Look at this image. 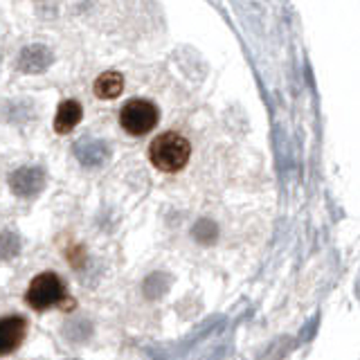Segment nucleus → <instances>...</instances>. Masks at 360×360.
I'll return each instance as SVG.
<instances>
[{
	"mask_svg": "<svg viewBox=\"0 0 360 360\" xmlns=\"http://www.w3.org/2000/svg\"><path fill=\"white\" fill-rule=\"evenodd\" d=\"M191 158V144L178 131H165L149 144V160L162 174H178Z\"/></svg>",
	"mask_w": 360,
	"mask_h": 360,
	"instance_id": "1",
	"label": "nucleus"
},
{
	"mask_svg": "<svg viewBox=\"0 0 360 360\" xmlns=\"http://www.w3.org/2000/svg\"><path fill=\"white\" fill-rule=\"evenodd\" d=\"M158 122H160V110L151 99L144 97L129 99L120 110V127L131 138H142V135L151 133L158 127Z\"/></svg>",
	"mask_w": 360,
	"mask_h": 360,
	"instance_id": "2",
	"label": "nucleus"
},
{
	"mask_svg": "<svg viewBox=\"0 0 360 360\" xmlns=\"http://www.w3.org/2000/svg\"><path fill=\"white\" fill-rule=\"evenodd\" d=\"M63 300H65L63 281L56 273H50V270H45V273L34 277L25 292L27 307L34 311H48L52 307H59Z\"/></svg>",
	"mask_w": 360,
	"mask_h": 360,
	"instance_id": "3",
	"label": "nucleus"
},
{
	"mask_svg": "<svg viewBox=\"0 0 360 360\" xmlns=\"http://www.w3.org/2000/svg\"><path fill=\"white\" fill-rule=\"evenodd\" d=\"M25 333H27L25 318H22V315H7V318L0 322V354L9 356L11 352H16Z\"/></svg>",
	"mask_w": 360,
	"mask_h": 360,
	"instance_id": "4",
	"label": "nucleus"
},
{
	"mask_svg": "<svg viewBox=\"0 0 360 360\" xmlns=\"http://www.w3.org/2000/svg\"><path fill=\"white\" fill-rule=\"evenodd\" d=\"M84 117V108L82 104H79L77 99H63L59 108H56L54 112V131L59 133V135H68V133H72L77 127H79V122H82Z\"/></svg>",
	"mask_w": 360,
	"mask_h": 360,
	"instance_id": "5",
	"label": "nucleus"
},
{
	"mask_svg": "<svg viewBox=\"0 0 360 360\" xmlns=\"http://www.w3.org/2000/svg\"><path fill=\"white\" fill-rule=\"evenodd\" d=\"M95 95L101 101H112L124 93V77L117 70H106L95 79Z\"/></svg>",
	"mask_w": 360,
	"mask_h": 360,
	"instance_id": "6",
	"label": "nucleus"
},
{
	"mask_svg": "<svg viewBox=\"0 0 360 360\" xmlns=\"http://www.w3.org/2000/svg\"><path fill=\"white\" fill-rule=\"evenodd\" d=\"M43 187V176L39 169H20L11 176V189L18 196H34Z\"/></svg>",
	"mask_w": 360,
	"mask_h": 360,
	"instance_id": "7",
	"label": "nucleus"
}]
</instances>
